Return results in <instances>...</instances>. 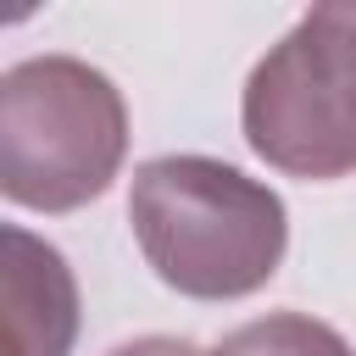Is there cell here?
<instances>
[{
    "label": "cell",
    "mask_w": 356,
    "mask_h": 356,
    "mask_svg": "<svg viewBox=\"0 0 356 356\" xmlns=\"http://www.w3.org/2000/svg\"><path fill=\"white\" fill-rule=\"evenodd\" d=\"M128 222L156 278L189 300L256 295L289 250L278 189L217 156H150L134 167Z\"/></svg>",
    "instance_id": "obj_1"
},
{
    "label": "cell",
    "mask_w": 356,
    "mask_h": 356,
    "mask_svg": "<svg viewBox=\"0 0 356 356\" xmlns=\"http://www.w3.org/2000/svg\"><path fill=\"white\" fill-rule=\"evenodd\" d=\"M128 156L122 89L78 56H28L0 72V195L28 211L100 200Z\"/></svg>",
    "instance_id": "obj_2"
},
{
    "label": "cell",
    "mask_w": 356,
    "mask_h": 356,
    "mask_svg": "<svg viewBox=\"0 0 356 356\" xmlns=\"http://www.w3.org/2000/svg\"><path fill=\"white\" fill-rule=\"evenodd\" d=\"M245 145L295 178L356 172V6H312L245 78Z\"/></svg>",
    "instance_id": "obj_3"
},
{
    "label": "cell",
    "mask_w": 356,
    "mask_h": 356,
    "mask_svg": "<svg viewBox=\"0 0 356 356\" xmlns=\"http://www.w3.org/2000/svg\"><path fill=\"white\" fill-rule=\"evenodd\" d=\"M0 350L6 356H67L78 339V284L56 245L22 222L0 228Z\"/></svg>",
    "instance_id": "obj_4"
},
{
    "label": "cell",
    "mask_w": 356,
    "mask_h": 356,
    "mask_svg": "<svg viewBox=\"0 0 356 356\" xmlns=\"http://www.w3.org/2000/svg\"><path fill=\"white\" fill-rule=\"evenodd\" d=\"M211 356H356L350 339L306 312H267L256 323H239Z\"/></svg>",
    "instance_id": "obj_5"
},
{
    "label": "cell",
    "mask_w": 356,
    "mask_h": 356,
    "mask_svg": "<svg viewBox=\"0 0 356 356\" xmlns=\"http://www.w3.org/2000/svg\"><path fill=\"white\" fill-rule=\"evenodd\" d=\"M106 356H206L195 339H178V334H145V339H128Z\"/></svg>",
    "instance_id": "obj_6"
}]
</instances>
